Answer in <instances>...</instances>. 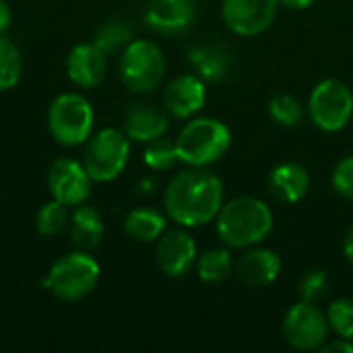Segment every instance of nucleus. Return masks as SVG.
Wrapping results in <instances>:
<instances>
[{
    "label": "nucleus",
    "instance_id": "obj_1",
    "mask_svg": "<svg viewBox=\"0 0 353 353\" xmlns=\"http://www.w3.org/2000/svg\"><path fill=\"white\" fill-rule=\"evenodd\" d=\"M165 215L180 228L211 223L223 207V182L207 168L178 172L163 192Z\"/></svg>",
    "mask_w": 353,
    "mask_h": 353
},
{
    "label": "nucleus",
    "instance_id": "obj_2",
    "mask_svg": "<svg viewBox=\"0 0 353 353\" xmlns=\"http://www.w3.org/2000/svg\"><path fill=\"white\" fill-rule=\"evenodd\" d=\"M217 236L230 248H252L273 230L271 207L254 196H238L223 203L215 217Z\"/></svg>",
    "mask_w": 353,
    "mask_h": 353
},
{
    "label": "nucleus",
    "instance_id": "obj_3",
    "mask_svg": "<svg viewBox=\"0 0 353 353\" xmlns=\"http://www.w3.org/2000/svg\"><path fill=\"white\" fill-rule=\"evenodd\" d=\"M174 143L182 163L192 168H207L228 153L232 145V132L221 120L194 118L178 132Z\"/></svg>",
    "mask_w": 353,
    "mask_h": 353
},
{
    "label": "nucleus",
    "instance_id": "obj_4",
    "mask_svg": "<svg viewBox=\"0 0 353 353\" xmlns=\"http://www.w3.org/2000/svg\"><path fill=\"white\" fill-rule=\"evenodd\" d=\"M99 263L87 250L62 254L50 269L43 288L62 302H79L87 298L99 281Z\"/></svg>",
    "mask_w": 353,
    "mask_h": 353
},
{
    "label": "nucleus",
    "instance_id": "obj_5",
    "mask_svg": "<svg viewBox=\"0 0 353 353\" xmlns=\"http://www.w3.org/2000/svg\"><path fill=\"white\" fill-rule=\"evenodd\" d=\"M95 114L81 93H60L48 110V130L58 145L79 147L93 134Z\"/></svg>",
    "mask_w": 353,
    "mask_h": 353
},
{
    "label": "nucleus",
    "instance_id": "obj_6",
    "mask_svg": "<svg viewBox=\"0 0 353 353\" xmlns=\"http://www.w3.org/2000/svg\"><path fill=\"white\" fill-rule=\"evenodd\" d=\"M128 157L130 139L116 128H103L89 137L83 151V165L93 182L105 184L124 172Z\"/></svg>",
    "mask_w": 353,
    "mask_h": 353
},
{
    "label": "nucleus",
    "instance_id": "obj_7",
    "mask_svg": "<svg viewBox=\"0 0 353 353\" xmlns=\"http://www.w3.org/2000/svg\"><path fill=\"white\" fill-rule=\"evenodd\" d=\"M165 77V56L155 41H130L120 56V79L134 93H149Z\"/></svg>",
    "mask_w": 353,
    "mask_h": 353
},
{
    "label": "nucleus",
    "instance_id": "obj_8",
    "mask_svg": "<svg viewBox=\"0 0 353 353\" xmlns=\"http://www.w3.org/2000/svg\"><path fill=\"white\" fill-rule=\"evenodd\" d=\"M308 116L312 124L325 132L343 130L353 116L352 89L339 79L321 81L310 93Z\"/></svg>",
    "mask_w": 353,
    "mask_h": 353
},
{
    "label": "nucleus",
    "instance_id": "obj_9",
    "mask_svg": "<svg viewBox=\"0 0 353 353\" xmlns=\"http://www.w3.org/2000/svg\"><path fill=\"white\" fill-rule=\"evenodd\" d=\"M329 319L316 304L298 302L283 319V339L298 352H316L329 339Z\"/></svg>",
    "mask_w": 353,
    "mask_h": 353
},
{
    "label": "nucleus",
    "instance_id": "obj_10",
    "mask_svg": "<svg viewBox=\"0 0 353 353\" xmlns=\"http://www.w3.org/2000/svg\"><path fill=\"white\" fill-rule=\"evenodd\" d=\"M279 10V0H223L221 17L225 27L242 37L265 33Z\"/></svg>",
    "mask_w": 353,
    "mask_h": 353
},
{
    "label": "nucleus",
    "instance_id": "obj_11",
    "mask_svg": "<svg viewBox=\"0 0 353 353\" xmlns=\"http://www.w3.org/2000/svg\"><path fill=\"white\" fill-rule=\"evenodd\" d=\"M91 176L87 174L83 161L72 157H60L50 165L48 188L52 199L60 201L66 207L83 205L91 194Z\"/></svg>",
    "mask_w": 353,
    "mask_h": 353
},
{
    "label": "nucleus",
    "instance_id": "obj_12",
    "mask_svg": "<svg viewBox=\"0 0 353 353\" xmlns=\"http://www.w3.org/2000/svg\"><path fill=\"white\" fill-rule=\"evenodd\" d=\"M196 242L186 230H165L155 248L157 267L168 277H184L196 263Z\"/></svg>",
    "mask_w": 353,
    "mask_h": 353
},
{
    "label": "nucleus",
    "instance_id": "obj_13",
    "mask_svg": "<svg viewBox=\"0 0 353 353\" xmlns=\"http://www.w3.org/2000/svg\"><path fill=\"white\" fill-rule=\"evenodd\" d=\"M207 101L205 81L199 74H180L172 79L163 91L165 110L180 120H188L203 110Z\"/></svg>",
    "mask_w": 353,
    "mask_h": 353
},
{
    "label": "nucleus",
    "instance_id": "obj_14",
    "mask_svg": "<svg viewBox=\"0 0 353 353\" xmlns=\"http://www.w3.org/2000/svg\"><path fill=\"white\" fill-rule=\"evenodd\" d=\"M66 74L81 89L97 87L108 74V54L93 41L79 43L66 56Z\"/></svg>",
    "mask_w": 353,
    "mask_h": 353
},
{
    "label": "nucleus",
    "instance_id": "obj_15",
    "mask_svg": "<svg viewBox=\"0 0 353 353\" xmlns=\"http://www.w3.org/2000/svg\"><path fill=\"white\" fill-rule=\"evenodd\" d=\"M234 273L238 277V281L248 288V290H263L271 283H275V279L281 273V259L277 252L269 250V248H250L246 250L236 267Z\"/></svg>",
    "mask_w": 353,
    "mask_h": 353
},
{
    "label": "nucleus",
    "instance_id": "obj_16",
    "mask_svg": "<svg viewBox=\"0 0 353 353\" xmlns=\"http://www.w3.org/2000/svg\"><path fill=\"white\" fill-rule=\"evenodd\" d=\"M196 14L194 0H149L145 21L161 33H178L190 27Z\"/></svg>",
    "mask_w": 353,
    "mask_h": 353
},
{
    "label": "nucleus",
    "instance_id": "obj_17",
    "mask_svg": "<svg viewBox=\"0 0 353 353\" xmlns=\"http://www.w3.org/2000/svg\"><path fill=\"white\" fill-rule=\"evenodd\" d=\"M269 190L281 203H298L310 190V174L300 163H281L273 168V172L269 174Z\"/></svg>",
    "mask_w": 353,
    "mask_h": 353
},
{
    "label": "nucleus",
    "instance_id": "obj_18",
    "mask_svg": "<svg viewBox=\"0 0 353 353\" xmlns=\"http://www.w3.org/2000/svg\"><path fill=\"white\" fill-rule=\"evenodd\" d=\"M170 122L168 116L145 103H132L124 116V134L137 143H151L165 134Z\"/></svg>",
    "mask_w": 353,
    "mask_h": 353
},
{
    "label": "nucleus",
    "instance_id": "obj_19",
    "mask_svg": "<svg viewBox=\"0 0 353 353\" xmlns=\"http://www.w3.org/2000/svg\"><path fill=\"white\" fill-rule=\"evenodd\" d=\"M103 234L105 228L97 209L87 207L85 203L74 207V213L70 217V238L79 250L91 252L93 248H97L103 240Z\"/></svg>",
    "mask_w": 353,
    "mask_h": 353
},
{
    "label": "nucleus",
    "instance_id": "obj_20",
    "mask_svg": "<svg viewBox=\"0 0 353 353\" xmlns=\"http://www.w3.org/2000/svg\"><path fill=\"white\" fill-rule=\"evenodd\" d=\"M165 225H168L165 215L151 207H137L124 219L126 236L139 244H149L159 240V236L165 232Z\"/></svg>",
    "mask_w": 353,
    "mask_h": 353
},
{
    "label": "nucleus",
    "instance_id": "obj_21",
    "mask_svg": "<svg viewBox=\"0 0 353 353\" xmlns=\"http://www.w3.org/2000/svg\"><path fill=\"white\" fill-rule=\"evenodd\" d=\"M188 60L194 66V70L199 72V77L209 83H217V81L225 79V74L230 72V58L219 48H211V46L192 48L188 54Z\"/></svg>",
    "mask_w": 353,
    "mask_h": 353
},
{
    "label": "nucleus",
    "instance_id": "obj_22",
    "mask_svg": "<svg viewBox=\"0 0 353 353\" xmlns=\"http://www.w3.org/2000/svg\"><path fill=\"white\" fill-rule=\"evenodd\" d=\"M234 259L228 248H211L196 259L199 279L205 283H221L234 273Z\"/></svg>",
    "mask_w": 353,
    "mask_h": 353
},
{
    "label": "nucleus",
    "instance_id": "obj_23",
    "mask_svg": "<svg viewBox=\"0 0 353 353\" xmlns=\"http://www.w3.org/2000/svg\"><path fill=\"white\" fill-rule=\"evenodd\" d=\"M21 74H23L21 50L10 37L0 35V91L12 89L21 81Z\"/></svg>",
    "mask_w": 353,
    "mask_h": 353
},
{
    "label": "nucleus",
    "instance_id": "obj_24",
    "mask_svg": "<svg viewBox=\"0 0 353 353\" xmlns=\"http://www.w3.org/2000/svg\"><path fill=\"white\" fill-rule=\"evenodd\" d=\"M130 37H132V27L126 21L116 19V21H108L105 25H101L97 29L93 43L99 50H103L105 54H110L120 48H126L130 43Z\"/></svg>",
    "mask_w": 353,
    "mask_h": 353
},
{
    "label": "nucleus",
    "instance_id": "obj_25",
    "mask_svg": "<svg viewBox=\"0 0 353 353\" xmlns=\"http://www.w3.org/2000/svg\"><path fill=\"white\" fill-rule=\"evenodd\" d=\"M66 223H68L66 205H62L56 199H52L50 203L41 205V209L37 211V217H35V228L46 238L58 236L66 228Z\"/></svg>",
    "mask_w": 353,
    "mask_h": 353
},
{
    "label": "nucleus",
    "instance_id": "obj_26",
    "mask_svg": "<svg viewBox=\"0 0 353 353\" xmlns=\"http://www.w3.org/2000/svg\"><path fill=\"white\" fill-rule=\"evenodd\" d=\"M143 161L147 168L155 170V172H165L172 170L180 159H178V151H176V143L168 141L163 137L147 143V149L143 153Z\"/></svg>",
    "mask_w": 353,
    "mask_h": 353
},
{
    "label": "nucleus",
    "instance_id": "obj_27",
    "mask_svg": "<svg viewBox=\"0 0 353 353\" xmlns=\"http://www.w3.org/2000/svg\"><path fill=\"white\" fill-rule=\"evenodd\" d=\"M269 114L271 118L281 124V126H298L304 118V105L298 97L294 95H288V93H281V95H275L271 101H269Z\"/></svg>",
    "mask_w": 353,
    "mask_h": 353
},
{
    "label": "nucleus",
    "instance_id": "obj_28",
    "mask_svg": "<svg viewBox=\"0 0 353 353\" xmlns=\"http://www.w3.org/2000/svg\"><path fill=\"white\" fill-rule=\"evenodd\" d=\"M327 319L331 331H335L343 339L353 341V300L350 298L335 300L327 310Z\"/></svg>",
    "mask_w": 353,
    "mask_h": 353
},
{
    "label": "nucleus",
    "instance_id": "obj_29",
    "mask_svg": "<svg viewBox=\"0 0 353 353\" xmlns=\"http://www.w3.org/2000/svg\"><path fill=\"white\" fill-rule=\"evenodd\" d=\"M329 292V277L321 269H310L308 273L302 275L300 279V298L310 304H319L325 300Z\"/></svg>",
    "mask_w": 353,
    "mask_h": 353
},
{
    "label": "nucleus",
    "instance_id": "obj_30",
    "mask_svg": "<svg viewBox=\"0 0 353 353\" xmlns=\"http://www.w3.org/2000/svg\"><path fill=\"white\" fill-rule=\"evenodd\" d=\"M331 182L337 194L353 201V155L343 157L331 174Z\"/></svg>",
    "mask_w": 353,
    "mask_h": 353
},
{
    "label": "nucleus",
    "instance_id": "obj_31",
    "mask_svg": "<svg viewBox=\"0 0 353 353\" xmlns=\"http://www.w3.org/2000/svg\"><path fill=\"white\" fill-rule=\"evenodd\" d=\"M319 352H323V353H353V341L339 337L337 341L325 343V345H323Z\"/></svg>",
    "mask_w": 353,
    "mask_h": 353
},
{
    "label": "nucleus",
    "instance_id": "obj_32",
    "mask_svg": "<svg viewBox=\"0 0 353 353\" xmlns=\"http://www.w3.org/2000/svg\"><path fill=\"white\" fill-rule=\"evenodd\" d=\"M10 23H12V10H10V6L4 0H0V35L6 33Z\"/></svg>",
    "mask_w": 353,
    "mask_h": 353
},
{
    "label": "nucleus",
    "instance_id": "obj_33",
    "mask_svg": "<svg viewBox=\"0 0 353 353\" xmlns=\"http://www.w3.org/2000/svg\"><path fill=\"white\" fill-rule=\"evenodd\" d=\"M314 2L316 0H279V4H283V6H288L292 10H304V8L312 6Z\"/></svg>",
    "mask_w": 353,
    "mask_h": 353
},
{
    "label": "nucleus",
    "instance_id": "obj_34",
    "mask_svg": "<svg viewBox=\"0 0 353 353\" xmlns=\"http://www.w3.org/2000/svg\"><path fill=\"white\" fill-rule=\"evenodd\" d=\"M343 254H345V259L353 265V228L347 230V234L343 238Z\"/></svg>",
    "mask_w": 353,
    "mask_h": 353
}]
</instances>
